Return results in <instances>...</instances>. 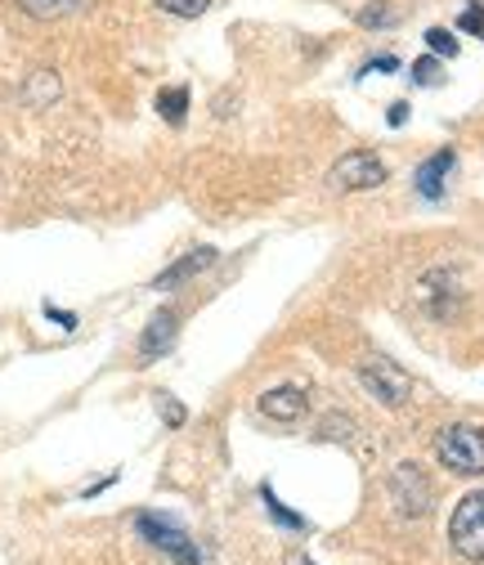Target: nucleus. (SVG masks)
<instances>
[{"mask_svg":"<svg viewBox=\"0 0 484 565\" xmlns=\"http://www.w3.org/2000/svg\"><path fill=\"white\" fill-rule=\"evenodd\" d=\"M435 458L458 476H484V431L471 422H449L435 436Z\"/></svg>","mask_w":484,"mask_h":565,"instance_id":"1","label":"nucleus"},{"mask_svg":"<svg viewBox=\"0 0 484 565\" xmlns=\"http://www.w3.org/2000/svg\"><path fill=\"white\" fill-rule=\"evenodd\" d=\"M135 530H140V539H149L158 552H166L175 565H202V547L175 521H166L158 512H140V516H135Z\"/></svg>","mask_w":484,"mask_h":565,"instance_id":"2","label":"nucleus"},{"mask_svg":"<svg viewBox=\"0 0 484 565\" xmlns=\"http://www.w3.org/2000/svg\"><path fill=\"white\" fill-rule=\"evenodd\" d=\"M449 543L466 556V561H484V489L466 493L449 516Z\"/></svg>","mask_w":484,"mask_h":565,"instance_id":"3","label":"nucleus"},{"mask_svg":"<svg viewBox=\"0 0 484 565\" xmlns=\"http://www.w3.org/2000/svg\"><path fill=\"white\" fill-rule=\"evenodd\" d=\"M327 184L341 189V193H368V189L386 184V162L377 153H368V149H355L327 171Z\"/></svg>","mask_w":484,"mask_h":565,"instance_id":"4","label":"nucleus"},{"mask_svg":"<svg viewBox=\"0 0 484 565\" xmlns=\"http://www.w3.org/2000/svg\"><path fill=\"white\" fill-rule=\"evenodd\" d=\"M390 493H395V508L404 516H427L431 503H435V493H431V480L422 476L418 462H399L395 476H390Z\"/></svg>","mask_w":484,"mask_h":565,"instance_id":"5","label":"nucleus"},{"mask_svg":"<svg viewBox=\"0 0 484 565\" xmlns=\"http://www.w3.org/2000/svg\"><path fill=\"white\" fill-rule=\"evenodd\" d=\"M359 382H364V391L377 395L386 408H399V404H408V395H412V377H408L399 364H390V360H368V364L359 369Z\"/></svg>","mask_w":484,"mask_h":565,"instance_id":"6","label":"nucleus"},{"mask_svg":"<svg viewBox=\"0 0 484 565\" xmlns=\"http://www.w3.org/2000/svg\"><path fill=\"white\" fill-rule=\"evenodd\" d=\"M453 167H458V153H453V149H440L435 158H427V162L418 167V175H412V184H418V193H422L427 202H440Z\"/></svg>","mask_w":484,"mask_h":565,"instance_id":"7","label":"nucleus"},{"mask_svg":"<svg viewBox=\"0 0 484 565\" xmlns=\"http://www.w3.org/2000/svg\"><path fill=\"white\" fill-rule=\"evenodd\" d=\"M175 332H180V315H175V310H158V315L149 319L144 337H140V355H144V360L166 355V350L175 345Z\"/></svg>","mask_w":484,"mask_h":565,"instance_id":"8","label":"nucleus"},{"mask_svg":"<svg viewBox=\"0 0 484 565\" xmlns=\"http://www.w3.org/2000/svg\"><path fill=\"white\" fill-rule=\"evenodd\" d=\"M206 265H216V247H197V252H189L184 260H175L171 269H162V274L153 278V292H166V288H175V282H189V278L202 274Z\"/></svg>","mask_w":484,"mask_h":565,"instance_id":"9","label":"nucleus"},{"mask_svg":"<svg viewBox=\"0 0 484 565\" xmlns=\"http://www.w3.org/2000/svg\"><path fill=\"white\" fill-rule=\"evenodd\" d=\"M260 413L273 422H297L305 413V391L301 386H279V391H265L260 395Z\"/></svg>","mask_w":484,"mask_h":565,"instance_id":"10","label":"nucleus"},{"mask_svg":"<svg viewBox=\"0 0 484 565\" xmlns=\"http://www.w3.org/2000/svg\"><path fill=\"white\" fill-rule=\"evenodd\" d=\"M399 6L395 0H368V6L355 14V23L359 28H368V32H386V28H399Z\"/></svg>","mask_w":484,"mask_h":565,"instance_id":"11","label":"nucleus"},{"mask_svg":"<svg viewBox=\"0 0 484 565\" xmlns=\"http://www.w3.org/2000/svg\"><path fill=\"white\" fill-rule=\"evenodd\" d=\"M158 113L166 117V126H184V117H189V90L184 86L158 90Z\"/></svg>","mask_w":484,"mask_h":565,"instance_id":"12","label":"nucleus"},{"mask_svg":"<svg viewBox=\"0 0 484 565\" xmlns=\"http://www.w3.org/2000/svg\"><path fill=\"white\" fill-rule=\"evenodd\" d=\"M162 14H175V19H202L206 10L216 6V0H153Z\"/></svg>","mask_w":484,"mask_h":565,"instance_id":"13","label":"nucleus"},{"mask_svg":"<svg viewBox=\"0 0 484 565\" xmlns=\"http://www.w3.org/2000/svg\"><path fill=\"white\" fill-rule=\"evenodd\" d=\"M260 499H265V508H269V516L279 521V525H288V530H305V516H297V512H288L279 499H273V489L269 484H260Z\"/></svg>","mask_w":484,"mask_h":565,"instance_id":"14","label":"nucleus"},{"mask_svg":"<svg viewBox=\"0 0 484 565\" xmlns=\"http://www.w3.org/2000/svg\"><path fill=\"white\" fill-rule=\"evenodd\" d=\"M427 45H431L435 58H458V36L449 28H431L427 32Z\"/></svg>","mask_w":484,"mask_h":565,"instance_id":"15","label":"nucleus"},{"mask_svg":"<svg viewBox=\"0 0 484 565\" xmlns=\"http://www.w3.org/2000/svg\"><path fill=\"white\" fill-rule=\"evenodd\" d=\"M458 32H471V36H484V0H471V6L458 14Z\"/></svg>","mask_w":484,"mask_h":565,"instance_id":"16","label":"nucleus"},{"mask_svg":"<svg viewBox=\"0 0 484 565\" xmlns=\"http://www.w3.org/2000/svg\"><path fill=\"white\" fill-rule=\"evenodd\" d=\"M86 0H32V10L41 14V19H58V14H73V10H82Z\"/></svg>","mask_w":484,"mask_h":565,"instance_id":"17","label":"nucleus"},{"mask_svg":"<svg viewBox=\"0 0 484 565\" xmlns=\"http://www.w3.org/2000/svg\"><path fill=\"white\" fill-rule=\"evenodd\" d=\"M28 99H32V104H36V99H41V104L58 99V82H54V73H36V82L28 86Z\"/></svg>","mask_w":484,"mask_h":565,"instance_id":"18","label":"nucleus"},{"mask_svg":"<svg viewBox=\"0 0 484 565\" xmlns=\"http://www.w3.org/2000/svg\"><path fill=\"white\" fill-rule=\"evenodd\" d=\"M412 82H418V86H435V82H440V58L431 54V58L412 63Z\"/></svg>","mask_w":484,"mask_h":565,"instance_id":"19","label":"nucleus"},{"mask_svg":"<svg viewBox=\"0 0 484 565\" xmlns=\"http://www.w3.org/2000/svg\"><path fill=\"white\" fill-rule=\"evenodd\" d=\"M368 73H399V58H395V54H381V58H373V63L364 67L359 77H368Z\"/></svg>","mask_w":484,"mask_h":565,"instance_id":"20","label":"nucleus"},{"mask_svg":"<svg viewBox=\"0 0 484 565\" xmlns=\"http://www.w3.org/2000/svg\"><path fill=\"white\" fill-rule=\"evenodd\" d=\"M162 399V417H166V427H180V422H184V408L171 399V395H158Z\"/></svg>","mask_w":484,"mask_h":565,"instance_id":"21","label":"nucleus"},{"mask_svg":"<svg viewBox=\"0 0 484 565\" xmlns=\"http://www.w3.org/2000/svg\"><path fill=\"white\" fill-rule=\"evenodd\" d=\"M45 315H50L54 323H63V328H77V315H67V310H54V306H45Z\"/></svg>","mask_w":484,"mask_h":565,"instance_id":"22","label":"nucleus"},{"mask_svg":"<svg viewBox=\"0 0 484 565\" xmlns=\"http://www.w3.org/2000/svg\"><path fill=\"white\" fill-rule=\"evenodd\" d=\"M386 121H390V126H404V121H408V104H390Z\"/></svg>","mask_w":484,"mask_h":565,"instance_id":"23","label":"nucleus"}]
</instances>
